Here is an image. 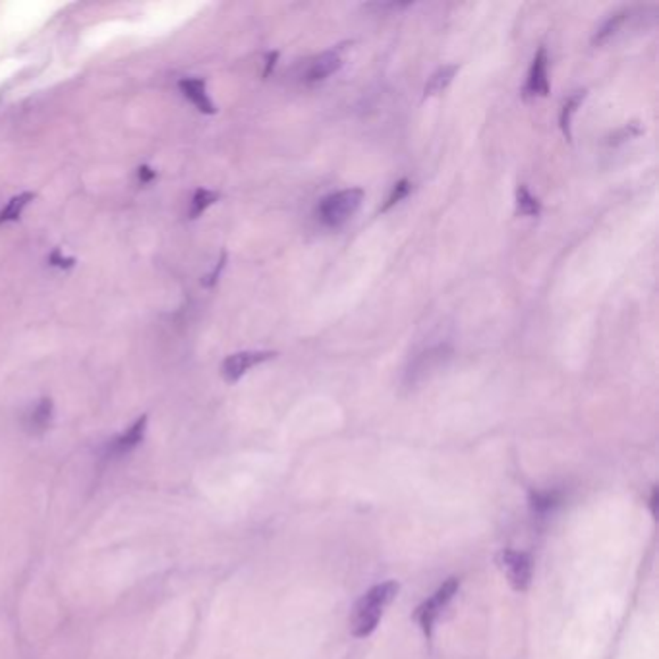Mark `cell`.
<instances>
[{
  "label": "cell",
  "instance_id": "5b68a950",
  "mask_svg": "<svg viewBox=\"0 0 659 659\" xmlns=\"http://www.w3.org/2000/svg\"><path fill=\"white\" fill-rule=\"evenodd\" d=\"M499 563L513 590L526 592L530 582H532V561H530L526 553L505 549Z\"/></svg>",
  "mask_w": 659,
  "mask_h": 659
},
{
  "label": "cell",
  "instance_id": "5bb4252c",
  "mask_svg": "<svg viewBox=\"0 0 659 659\" xmlns=\"http://www.w3.org/2000/svg\"><path fill=\"white\" fill-rule=\"evenodd\" d=\"M35 199V194L33 192H23L20 196H14L8 202V205L0 211V225L3 222H12V221H18L23 213V209L28 207L29 202H33Z\"/></svg>",
  "mask_w": 659,
  "mask_h": 659
},
{
  "label": "cell",
  "instance_id": "52a82bcc",
  "mask_svg": "<svg viewBox=\"0 0 659 659\" xmlns=\"http://www.w3.org/2000/svg\"><path fill=\"white\" fill-rule=\"evenodd\" d=\"M547 51L541 46V49L536 53L534 61H532V68H530V74L526 79V86L522 89L524 99L530 97H546L549 93V78H547Z\"/></svg>",
  "mask_w": 659,
  "mask_h": 659
},
{
  "label": "cell",
  "instance_id": "6da1fadb",
  "mask_svg": "<svg viewBox=\"0 0 659 659\" xmlns=\"http://www.w3.org/2000/svg\"><path fill=\"white\" fill-rule=\"evenodd\" d=\"M398 594L396 582H383L373 586L360 597V602L355 605L350 617V632L356 638H366L378 629V622L383 617V611L389 607V604Z\"/></svg>",
  "mask_w": 659,
  "mask_h": 659
},
{
  "label": "cell",
  "instance_id": "603a6c76",
  "mask_svg": "<svg viewBox=\"0 0 659 659\" xmlns=\"http://www.w3.org/2000/svg\"><path fill=\"white\" fill-rule=\"evenodd\" d=\"M277 58H279V53L275 51V53H269L267 56H265V63H267V66H265V70H263V78H267L269 74H271V70H273L275 68V64H277Z\"/></svg>",
  "mask_w": 659,
  "mask_h": 659
},
{
  "label": "cell",
  "instance_id": "7a4b0ae2",
  "mask_svg": "<svg viewBox=\"0 0 659 659\" xmlns=\"http://www.w3.org/2000/svg\"><path fill=\"white\" fill-rule=\"evenodd\" d=\"M363 202V190L360 188H348V190H340L321 199L320 207H317V215L320 221L329 229H338L356 215Z\"/></svg>",
  "mask_w": 659,
  "mask_h": 659
},
{
  "label": "cell",
  "instance_id": "277c9868",
  "mask_svg": "<svg viewBox=\"0 0 659 659\" xmlns=\"http://www.w3.org/2000/svg\"><path fill=\"white\" fill-rule=\"evenodd\" d=\"M458 582L456 579H449L446 580L438 592H435L428 602H423L418 611H416V619L420 621L421 625V630L428 634V637H431V630H433V625L435 621H438V617L441 615V611L446 607V604L451 602V599L455 597L456 590H458Z\"/></svg>",
  "mask_w": 659,
  "mask_h": 659
},
{
  "label": "cell",
  "instance_id": "9c48e42d",
  "mask_svg": "<svg viewBox=\"0 0 659 659\" xmlns=\"http://www.w3.org/2000/svg\"><path fill=\"white\" fill-rule=\"evenodd\" d=\"M340 66H343V58H340V49L325 51L320 56L312 58L308 68H305L304 79L308 81V84H317V81H323L329 76H333L335 72H338Z\"/></svg>",
  "mask_w": 659,
  "mask_h": 659
},
{
  "label": "cell",
  "instance_id": "8992f818",
  "mask_svg": "<svg viewBox=\"0 0 659 659\" xmlns=\"http://www.w3.org/2000/svg\"><path fill=\"white\" fill-rule=\"evenodd\" d=\"M277 356V352H269V350H246V352H237V355H230L221 366V373L225 381L229 383H237L242 375L260 366V363L273 360Z\"/></svg>",
  "mask_w": 659,
  "mask_h": 659
},
{
  "label": "cell",
  "instance_id": "9a60e30c",
  "mask_svg": "<svg viewBox=\"0 0 659 659\" xmlns=\"http://www.w3.org/2000/svg\"><path fill=\"white\" fill-rule=\"evenodd\" d=\"M516 209L526 217H538L541 213V204L538 202V197L530 194L528 188L522 184L516 188Z\"/></svg>",
  "mask_w": 659,
  "mask_h": 659
},
{
  "label": "cell",
  "instance_id": "3957f363",
  "mask_svg": "<svg viewBox=\"0 0 659 659\" xmlns=\"http://www.w3.org/2000/svg\"><path fill=\"white\" fill-rule=\"evenodd\" d=\"M455 356V350L451 345H438L428 350H423L414 360L410 362V366L405 371V385L408 389L430 380L433 373L443 370Z\"/></svg>",
  "mask_w": 659,
  "mask_h": 659
},
{
  "label": "cell",
  "instance_id": "7402d4cb",
  "mask_svg": "<svg viewBox=\"0 0 659 659\" xmlns=\"http://www.w3.org/2000/svg\"><path fill=\"white\" fill-rule=\"evenodd\" d=\"M225 260H227V254H222V255H221V262H219V263H217V267L213 269V273H211V275L207 277V280H204V285H205V287H213V285H215V282H217V277H219V273H221V269L225 267Z\"/></svg>",
  "mask_w": 659,
  "mask_h": 659
},
{
  "label": "cell",
  "instance_id": "ba28073f",
  "mask_svg": "<svg viewBox=\"0 0 659 659\" xmlns=\"http://www.w3.org/2000/svg\"><path fill=\"white\" fill-rule=\"evenodd\" d=\"M146 430H147V416H141L132 423L130 430H126L124 433L119 435V438H114L107 445V449H104V456H107V458H121L128 453H132L136 446L141 441H144Z\"/></svg>",
  "mask_w": 659,
  "mask_h": 659
},
{
  "label": "cell",
  "instance_id": "44dd1931",
  "mask_svg": "<svg viewBox=\"0 0 659 659\" xmlns=\"http://www.w3.org/2000/svg\"><path fill=\"white\" fill-rule=\"evenodd\" d=\"M157 172L153 171L151 167H147V164H141V167L138 169V180L139 184H149L151 180H155Z\"/></svg>",
  "mask_w": 659,
  "mask_h": 659
},
{
  "label": "cell",
  "instance_id": "e0dca14e",
  "mask_svg": "<svg viewBox=\"0 0 659 659\" xmlns=\"http://www.w3.org/2000/svg\"><path fill=\"white\" fill-rule=\"evenodd\" d=\"M221 197L219 192H211V190H205V188H199V190H196L194 197H192V207H190V219H197L199 215L204 213V211L207 207L213 205L217 199Z\"/></svg>",
  "mask_w": 659,
  "mask_h": 659
},
{
  "label": "cell",
  "instance_id": "ac0fdd59",
  "mask_svg": "<svg viewBox=\"0 0 659 659\" xmlns=\"http://www.w3.org/2000/svg\"><path fill=\"white\" fill-rule=\"evenodd\" d=\"M530 501H532V509L539 514H544L547 511H551L555 505L559 503V496L557 493H551V491H546V493H532V497H530Z\"/></svg>",
  "mask_w": 659,
  "mask_h": 659
},
{
  "label": "cell",
  "instance_id": "4fadbf2b",
  "mask_svg": "<svg viewBox=\"0 0 659 659\" xmlns=\"http://www.w3.org/2000/svg\"><path fill=\"white\" fill-rule=\"evenodd\" d=\"M584 97H586V89L574 91L572 96L563 103V109H561V114H559V122H561V130H563V134H564V138H567V139L572 138V132H571L572 114L576 113V109L580 107V103L584 101Z\"/></svg>",
  "mask_w": 659,
  "mask_h": 659
},
{
  "label": "cell",
  "instance_id": "8fae6325",
  "mask_svg": "<svg viewBox=\"0 0 659 659\" xmlns=\"http://www.w3.org/2000/svg\"><path fill=\"white\" fill-rule=\"evenodd\" d=\"M53 414H54L53 400L45 396L28 412L26 418H23V428H26L28 433L31 435H41L51 428Z\"/></svg>",
  "mask_w": 659,
  "mask_h": 659
},
{
  "label": "cell",
  "instance_id": "d6986e66",
  "mask_svg": "<svg viewBox=\"0 0 659 659\" xmlns=\"http://www.w3.org/2000/svg\"><path fill=\"white\" fill-rule=\"evenodd\" d=\"M410 188H412V184L408 180L396 182L393 186V190H391L389 197H387V202L381 205V213H385V211H389L393 205H396L400 202V199H405L408 196V192H410Z\"/></svg>",
  "mask_w": 659,
  "mask_h": 659
},
{
  "label": "cell",
  "instance_id": "ffe728a7",
  "mask_svg": "<svg viewBox=\"0 0 659 659\" xmlns=\"http://www.w3.org/2000/svg\"><path fill=\"white\" fill-rule=\"evenodd\" d=\"M49 262H51V265L61 267V269H70V267H74V263H76L74 257H64V255L61 254V250H54V252L49 255Z\"/></svg>",
  "mask_w": 659,
  "mask_h": 659
},
{
  "label": "cell",
  "instance_id": "30bf717a",
  "mask_svg": "<svg viewBox=\"0 0 659 659\" xmlns=\"http://www.w3.org/2000/svg\"><path fill=\"white\" fill-rule=\"evenodd\" d=\"M179 88L184 93V97L190 101L199 113H204V114H215L217 113L213 101H211L209 96H207L205 79H202V78H184V79L179 81Z\"/></svg>",
  "mask_w": 659,
  "mask_h": 659
},
{
  "label": "cell",
  "instance_id": "2e32d148",
  "mask_svg": "<svg viewBox=\"0 0 659 659\" xmlns=\"http://www.w3.org/2000/svg\"><path fill=\"white\" fill-rule=\"evenodd\" d=\"M627 18H629V10H625V12H617L615 16H611V18L604 23V26L597 29L596 38H594V43H596V45H602V43H605L607 39L613 38V35L622 28V23L627 21Z\"/></svg>",
  "mask_w": 659,
  "mask_h": 659
},
{
  "label": "cell",
  "instance_id": "7c38bea8",
  "mask_svg": "<svg viewBox=\"0 0 659 659\" xmlns=\"http://www.w3.org/2000/svg\"><path fill=\"white\" fill-rule=\"evenodd\" d=\"M456 72H458V64L441 66L438 72H433L431 78L428 79L426 88H423V97H433V96H438V93H441L443 89L449 88Z\"/></svg>",
  "mask_w": 659,
  "mask_h": 659
}]
</instances>
